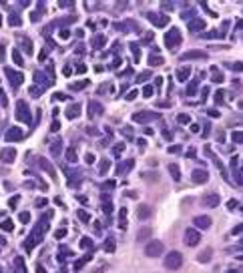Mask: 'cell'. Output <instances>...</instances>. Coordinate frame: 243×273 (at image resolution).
<instances>
[{
    "instance_id": "obj_1",
    "label": "cell",
    "mask_w": 243,
    "mask_h": 273,
    "mask_svg": "<svg viewBox=\"0 0 243 273\" xmlns=\"http://www.w3.org/2000/svg\"><path fill=\"white\" fill-rule=\"evenodd\" d=\"M181 265H183V255H181L179 251H171V253L167 255V259H165V267L171 269V271H175V269H179Z\"/></svg>"
},
{
    "instance_id": "obj_2",
    "label": "cell",
    "mask_w": 243,
    "mask_h": 273,
    "mask_svg": "<svg viewBox=\"0 0 243 273\" xmlns=\"http://www.w3.org/2000/svg\"><path fill=\"white\" fill-rule=\"evenodd\" d=\"M163 249H165V247H163L161 241H153V243H149V245H147L145 253H147L149 257H159V255L163 253Z\"/></svg>"
},
{
    "instance_id": "obj_3",
    "label": "cell",
    "mask_w": 243,
    "mask_h": 273,
    "mask_svg": "<svg viewBox=\"0 0 243 273\" xmlns=\"http://www.w3.org/2000/svg\"><path fill=\"white\" fill-rule=\"evenodd\" d=\"M16 111H18V113H16V118H18V120H26V122L30 120V113H28V107H26V105H24L22 101H20V103L16 105Z\"/></svg>"
},
{
    "instance_id": "obj_4",
    "label": "cell",
    "mask_w": 243,
    "mask_h": 273,
    "mask_svg": "<svg viewBox=\"0 0 243 273\" xmlns=\"http://www.w3.org/2000/svg\"><path fill=\"white\" fill-rule=\"evenodd\" d=\"M185 241H187V245L193 247V245H197V243L201 241V235L197 233L195 229H187V231H185Z\"/></svg>"
},
{
    "instance_id": "obj_5",
    "label": "cell",
    "mask_w": 243,
    "mask_h": 273,
    "mask_svg": "<svg viewBox=\"0 0 243 273\" xmlns=\"http://www.w3.org/2000/svg\"><path fill=\"white\" fill-rule=\"evenodd\" d=\"M179 40H181V34H179V30H177V28H171V32H167V36H165V42L169 44V48H171V46H175Z\"/></svg>"
},
{
    "instance_id": "obj_6",
    "label": "cell",
    "mask_w": 243,
    "mask_h": 273,
    "mask_svg": "<svg viewBox=\"0 0 243 273\" xmlns=\"http://www.w3.org/2000/svg\"><path fill=\"white\" fill-rule=\"evenodd\" d=\"M201 203L205 207H217V205H219V195H217V193H207V195L201 199Z\"/></svg>"
},
{
    "instance_id": "obj_7",
    "label": "cell",
    "mask_w": 243,
    "mask_h": 273,
    "mask_svg": "<svg viewBox=\"0 0 243 273\" xmlns=\"http://www.w3.org/2000/svg\"><path fill=\"white\" fill-rule=\"evenodd\" d=\"M18 139H22V129L12 127V129L6 131V141H8V143H10V141H18Z\"/></svg>"
},
{
    "instance_id": "obj_8",
    "label": "cell",
    "mask_w": 243,
    "mask_h": 273,
    "mask_svg": "<svg viewBox=\"0 0 243 273\" xmlns=\"http://www.w3.org/2000/svg\"><path fill=\"white\" fill-rule=\"evenodd\" d=\"M157 115H153V113H135L133 115V120L135 122H147V120H151V118H155Z\"/></svg>"
},
{
    "instance_id": "obj_9",
    "label": "cell",
    "mask_w": 243,
    "mask_h": 273,
    "mask_svg": "<svg viewBox=\"0 0 243 273\" xmlns=\"http://www.w3.org/2000/svg\"><path fill=\"white\" fill-rule=\"evenodd\" d=\"M149 20H151V22H155L157 26H165V24H167V20H169V16H163V14H153V12H151V14H149Z\"/></svg>"
},
{
    "instance_id": "obj_10",
    "label": "cell",
    "mask_w": 243,
    "mask_h": 273,
    "mask_svg": "<svg viewBox=\"0 0 243 273\" xmlns=\"http://www.w3.org/2000/svg\"><path fill=\"white\" fill-rule=\"evenodd\" d=\"M151 215H153V209H151L149 205H141L139 211H137V217H139V219H149Z\"/></svg>"
},
{
    "instance_id": "obj_11",
    "label": "cell",
    "mask_w": 243,
    "mask_h": 273,
    "mask_svg": "<svg viewBox=\"0 0 243 273\" xmlns=\"http://www.w3.org/2000/svg\"><path fill=\"white\" fill-rule=\"evenodd\" d=\"M151 235H153V229H151V227H141V229L137 231V241H147Z\"/></svg>"
},
{
    "instance_id": "obj_12",
    "label": "cell",
    "mask_w": 243,
    "mask_h": 273,
    "mask_svg": "<svg viewBox=\"0 0 243 273\" xmlns=\"http://www.w3.org/2000/svg\"><path fill=\"white\" fill-rule=\"evenodd\" d=\"M195 225H197L199 229H207V227H211V217H207V215H203V217H195Z\"/></svg>"
},
{
    "instance_id": "obj_13",
    "label": "cell",
    "mask_w": 243,
    "mask_h": 273,
    "mask_svg": "<svg viewBox=\"0 0 243 273\" xmlns=\"http://www.w3.org/2000/svg\"><path fill=\"white\" fill-rule=\"evenodd\" d=\"M205 56H207V54L201 52V50H191V52H185L181 58H183V60H191V58H205Z\"/></svg>"
},
{
    "instance_id": "obj_14",
    "label": "cell",
    "mask_w": 243,
    "mask_h": 273,
    "mask_svg": "<svg viewBox=\"0 0 243 273\" xmlns=\"http://www.w3.org/2000/svg\"><path fill=\"white\" fill-rule=\"evenodd\" d=\"M207 179H209L207 171H193V181L195 183H207Z\"/></svg>"
},
{
    "instance_id": "obj_15",
    "label": "cell",
    "mask_w": 243,
    "mask_h": 273,
    "mask_svg": "<svg viewBox=\"0 0 243 273\" xmlns=\"http://www.w3.org/2000/svg\"><path fill=\"white\" fill-rule=\"evenodd\" d=\"M201 28H205V22H203L201 18H195V20H191V22H189V30H191V32L201 30Z\"/></svg>"
},
{
    "instance_id": "obj_16",
    "label": "cell",
    "mask_w": 243,
    "mask_h": 273,
    "mask_svg": "<svg viewBox=\"0 0 243 273\" xmlns=\"http://www.w3.org/2000/svg\"><path fill=\"white\" fill-rule=\"evenodd\" d=\"M38 165H40L44 171H48L50 175H52V179H56V173H54V169H52V165L46 161V159H38Z\"/></svg>"
},
{
    "instance_id": "obj_17",
    "label": "cell",
    "mask_w": 243,
    "mask_h": 273,
    "mask_svg": "<svg viewBox=\"0 0 243 273\" xmlns=\"http://www.w3.org/2000/svg\"><path fill=\"white\" fill-rule=\"evenodd\" d=\"M79 111H81V105H71V107H68V111H66V117H68V118H77L79 115H81Z\"/></svg>"
},
{
    "instance_id": "obj_18",
    "label": "cell",
    "mask_w": 243,
    "mask_h": 273,
    "mask_svg": "<svg viewBox=\"0 0 243 273\" xmlns=\"http://www.w3.org/2000/svg\"><path fill=\"white\" fill-rule=\"evenodd\" d=\"M189 75H191V70H189L187 66H185V68H179V70H177V78H179L181 82H185V80L189 78Z\"/></svg>"
},
{
    "instance_id": "obj_19",
    "label": "cell",
    "mask_w": 243,
    "mask_h": 273,
    "mask_svg": "<svg viewBox=\"0 0 243 273\" xmlns=\"http://www.w3.org/2000/svg\"><path fill=\"white\" fill-rule=\"evenodd\" d=\"M169 173L173 175V179H175V181H179V179H181V171H179V167H177L175 163H171V165H169Z\"/></svg>"
},
{
    "instance_id": "obj_20",
    "label": "cell",
    "mask_w": 243,
    "mask_h": 273,
    "mask_svg": "<svg viewBox=\"0 0 243 273\" xmlns=\"http://www.w3.org/2000/svg\"><path fill=\"white\" fill-rule=\"evenodd\" d=\"M14 157H16V151H14V149H4V151H2V159H4L6 163H10Z\"/></svg>"
},
{
    "instance_id": "obj_21",
    "label": "cell",
    "mask_w": 243,
    "mask_h": 273,
    "mask_svg": "<svg viewBox=\"0 0 243 273\" xmlns=\"http://www.w3.org/2000/svg\"><path fill=\"white\" fill-rule=\"evenodd\" d=\"M211 253H213V251H211V249H205V251H203V253H199V255H197V259H199V261H201V263H207V261H209V259H211Z\"/></svg>"
},
{
    "instance_id": "obj_22",
    "label": "cell",
    "mask_w": 243,
    "mask_h": 273,
    "mask_svg": "<svg viewBox=\"0 0 243 273\" xmlns=\"http://www.w3.org/2000/svg\"><path fill=\"white\" fill-rule=\"evenodd\" d=\"M6 75H8V77H12L14 78V80H12V82H14V84H18V82H22V75H16V73H12V70H8V68H6Z\"/></svg>"
},
{
    "instance_id": "obj_23",
    "label": "cell",
    "mask_w": 243,
    "mask_h": 273,
    "mask_svg": "<svg viewBox=\"0 0 243 273\" xmlns=\"http://www.w3.org/2000/svg\"><path fill=\"white\" fill-rule=\"evenodd\" d=\"M149 62H151L153 66H161V64H163V62H165V60H163L161 56H153V54H151V58H149Z\"/></svg>"
},
{
    "instance_id": "obj_24",
    "label": "cell",
    "mask_w": 243,
    "mask_h": 273,
    "mask_svg": "<svg viewBox=\"0 0 243 273\" xmlns=\"http://www.w3.org/2000/svg\"><path fill=\"white\" fill-rule=\"evenodd\" d=\"M0 229L2 231H12L14 227H12V221L10 219H6V221H2V225H0Z\"/></svg>"
},
{
    "instance_id": "obj_25",
    "label": "cell",
    "mask_w": 243,
    "mask_h": 273,
    "mask_svg": "<svg viewBox=\"0 0 243 273\" xmlns=\"http://www.w3.org/2000/svg\"><path fill=\"white\" fill-rule=\"evenodd\" d=\"M115 247H117V245H115V239H109V241H107V245H105V251L113 253V251H115Z\"/></svg>"
},
{
    "instance_id": "obj_26",
    "label": "cell",
    "mask_w": 243,
    "mask_h": 273,
    "mask_svg": "<svg viewBox=\"0 0 243 273\" xmlns=\"http://www.w3.org/2000/svg\"><path fill=\"white\" fill-rule=\"evenodd\" d=\"M12 58H14V62H16V64H22V56H20V52H18V50H12Z\"/></svg>"
},
{
    "instance_id": "obj_27",
    "label": "cell",
    "mask_w": 243,
    "mask_h": 273,
    "mask_svg": "<svg viewBox=\"0 0 243 273\" xmlns=\"http://www.w3.org/2000/svg\"><path fill=\"white\" fill-rule=\"evenodd\" d=\"M215 36H217V38H221V32H217V30H209V32L205 34V38H215Z\"/></svg>"
},
{
    "instance_id": "obj_28",
    "label": "cell",
    "mask_w": 243,
    "mask_h": 273,
    "mask_svg": "<svg viewBox=\"0 0 243 273\" xmlns=\"http://www.w3.org/2000/svg\"><path fill=\"white\" fill-rule=\"evenodd\" d=\"M177 120H179L181 125H187V122H189L191 118H189V115H179V117H177Z\"/></svg>"
},
{
    "instance_id": "obj_29",
    "label": "cell",
    "mask_w": 243,
    "mask_h": 273,
    "mask_svg": "<svg viewBox=\"0 0 243 273\" xmlns=\"http://www.w3.org/2000/svg\"><path fill=\"white\" fill-rule=\"evenodd\" d=\"M66 159H68V161H77V153H75L73 149H68V151H66Z\"/></svg>"
},
{
    "instance_id": "obj_30",
    "label": "cell",
    "mask_w": 243,
    "mask_h": 273,
    "mask_svg": "<svg viewBox=\"0 0 243 273\" xmlns=\"http://www.w3.org/2000/svg\"><path fill=\"white\" fill-rule=\"evenodd\" d=\"M213 80H215V82H223V75H221V73H215V70H213Z\"/></svg>"
},
{
    "instance_id": "obj_31",
    "label": "cell",
    "mask_w": 243,
    "mask_h": 273,
    "mask_svg": "<svg viewBox=\"0 0 243 273\" xmlns=\"http://www.w3.org/2000/svg\"><path fill=\"white\" fill-rule=\"evenodd\" d=\"M79 217H81V221H84V223H88V213H84V211H79Z\"/></svg>"
},
{
    "instance_id": "obj_32",
    "label": "cell",
    "mask_w": 243,
    "mask_h": 273,
    "mask_svg": "<svg viewBox=\"0 0 243 273\" xmlns=\"http://www.w3.org/2000/svg\"><path fill=\"white\" fill-rule=\"evenodd\" d=\"M223 96H225V92H223V90H219V92L215 94V103H223Z\"/></svg>"
},
{
    "instance_id": "obj_33",
    "label": "cell",
    "mask_w": 243,
    "mask_h": 273,
    "mask_svg": "<svg viewBox=\"0 0 243 273\" xmlns=\"http://www.w3.org/2000/svg\"><path fill=\"white\" fill-rule=\"evenodd\" d=\"M227 207H229V211H233V209H237V207H239V203H237V201H233V199H231V201H229V203H227Z\"/></svg>"
},
{
    "instance_id": "obj_34",
    "label": "cell",
    "mask_w": 243,
    "mask_h": 273,
    "mask_svg": "<svg viewBox=\"0 0 243 273\" xmlns=\"http://www.w3.org/2000/svg\"><path fill=\"white\" fill-rule=\"evenodd\" d=\"M18 219H20L22 223H26V221H30V215H28V213H20V215H18Z\"/></svg>"
},
{
    "instance_id": "obj_35",
    "label": "cell",
    "mask_w": 243,
    "mask_h": 273,
    "mask_svg": "<svg viewBox=\"0 0 243 273\" xmlns=\"http://www.w3.org/2000/svg\"><path fill=\"white\" fill-rule=\"evenodd\" d=\"M86 86V80H82V82H77V84H73V88L75 90H81V88H84Z\"/></svg>"
},
{
    "instance_id": "obj_36",
    "label": "cell",
    "mask_w": 243,
    "mask_h": 273,
    "mask_svg": "<svg viewBox=\"0 0 243 273\" xmlns=\"http://www.w3.org/2000/svg\"><path fill=\"white\" fill-rule=\"evenodd\" d=\"M143 94H145V96H151V94H153V86H145V88H143Z\"/></svg>"
},
{
    "instance_id": "obj_37",
    "label": "cell",
    "mask_w": 243,
    "mask_h": 273,
    "mask_svg": "<svg viewBox=\"0 0 243 273\" xmlns=\"http://www.w3.org/2000/svg\"><path fill=\"white\" fill-rule=\"evenodd\" d=\"M64 235H66V229H58V231L54 233V237H58V239H62Z\"/></svg>"
},
{
    "instance_id": "obj_38",
    "label": "cell",
    "mask_w": 243,
    "mask_h": 273,
    "mask_svg": "<svg viewBox=\"0 0 243 273\" xmlns=\"http://www.w3.org/2000/svg\"><path fill=\"white\" fill-rule=\"evenodd\" d=\"M233 141H235V143H241V133H239V131L233 133Z\"/></svg>"
},
{
    "instance_id": "obj_39",
    "label": "cell",
    "mask_w": 243,
    "mask_h": 273,
    "mask_svg": "<svg viewBox=\"0 0 243 273\" xmlns=\"http://www.w3.org/2000/svg\"><path fill=\"white\" fill-rule=\"evenodd\" d=\"M123 151H125V145H119V147H115V155H121Z\"/></svg>"
},
{
    "instance_id": "obj_40",
    "label": "cell",
    "mask_w": 243,
    "mask_h": 273,
    "mask_svg": "<svg viewBox=\"0 0 243 273\" xmlns=\"http://www.w3.org/2000/svg\"><path fill=\"white\" fill-rule=\"evenodd\" d=\"M86 163H94V155L92 153H86Z\"/></svg>"
},
{
    "instance_id": "obj_41",
    "label": "cell",
    "mask_w": 243,
    "mask_h": 273,
    "mask_svg": "<svg viewBox=\"0 0 243 273\" xmlns=\"http://www.w3.org/2000/svg\"><path fill=\"white\" fill-rule=\"evenodd\" d=\"M10 24H14V26H16V24H20V18H16V16H12V18H10Z\"/></svg>"
},
{
    "instance_id": "obj_42",
    "label": "cell",
    "mask_w": 243,
    "mask_h": 273,
    "mask_svg": "<svg viewBox=\"0 0 243 273\" xmlns=\"http://www.w3.org/2000/svg\"><path fill=\"white\" fill-rule=\"evenodd\" d=\"M169 153H181V147H171Z\"/></svg>"
},
{
    "instance_id": "obj_43",
    "label": "cell",
    "mask_w": 243,
    "mask_h": 273,
    "mask_svg": "<svg viewBox=\"0 0 243 273\" xmlns=\"http://www.w3.org/2000/svg\"><path fill=\"white\" fill-rule=\"evenodd\" d=\"M16 203H18V197H14V199H10V203H8V205H10V207H16Z\"/></svg>"
},
{
    "instance_id": "obj_44",
    "label": "cell",
    "mask_w": 243,
    "mask_h": 273,
    "mask_svg": "<svg viewBox=\"0 0 243 273\" xmlns=\"http://www.w3.org/2000/svg\"><path fill=\"white\" fill-rule=\"evenodd\" d=\"M82 247H90V239H82Z\"/></svg>"
},
{
    "instance_id": "obj_45",
    "label": "cell",
    "mask_w": 243,
    "mask_h": 273,
    "mask_svg": "<svg viewBox=\"0 0 243 273\" xmlns=\"http://www.w3.org/2000/svg\"><path fill=\"white\" fill-rule=\"evenodd\" d=\"M135 96H137V90H133V92H131V94H129V96H127V99H129V101H133V99H135Z\"/></svg>"
},
{
    "instance_id": "obj_46",
    "label": "cell",
    "mask_w": 243,
    "mask_h": 273,
    "mask_svg": "<svg viewBox=\"0 0 243 273\" xmlns=\"http://www.w3.org/2000/svg\"><path fill=\"white\" fill-rule=\"evenodd\" d=\"M58 129H60V125H58V120H56V122H52V131H58Z\"/></svg>"
},
{
    "instance_id": "obj_47",
    "label": "cell",
    "mask_w": 243,
    "mask_h": 273,
    "mask_svg": "<svg viewBox=\"0 0 243 273\" xmlns=\"http://www.w3.org/2000/svg\"><path fill=\"white\" fill-rule=\"evenodd\" d=\"M2 58H4V46L0 44V60H2Z\"/></svg>"
},
{
    "instance_id": "obj_48",
    "label": "cell",
    "mask_w": 243,
    "mask_h": 273,
    "mask_svg": "<svg viewBox=\"0 0 243 273\" xmlns=\"http://www.w3.org/2000/svg\"><path fill=\"white\" fill-rule=\"evenodd\" d=\"M36 273H46V271H44L42 267H38V269H36Z\"/></svg>"
},
{
    "instance_id": "obj_49",
    "label": "cell",
    "mask_w": 243,
    "mask_h": 273,
    "mask_svg": "<svg viewBox=\"0 0 243 273\" xmlns=\"http://www.w3.org/2000/svg\"><path fill=\"white\" fill-rule=\"evenodd\" d=\"M229 273H239V271H229Z\"/></svg>"
},
{
    "instance_id": "obj_50",
    "label": "cell",
    "mask_w": 243,
    "mask_h": 273,
    "mask_svg": "<svg viewBox=\"0 0 243 273\" xmlns=\"http://www.w3.org/2000/svg\"><path fill=\"white\" fill-rule=\"evenodd\" d=\"M0 24H2V18H0Z\"/></svg>"
}]
</instances>
